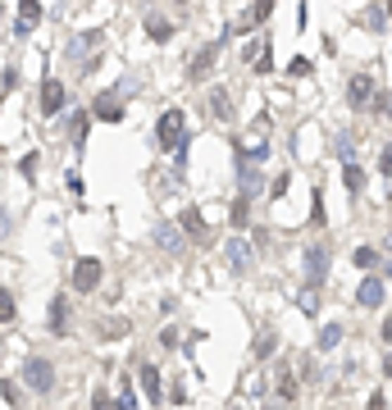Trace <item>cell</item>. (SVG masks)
I'll list each match as a JSON object with an SVG mask.
<instances>
[{"mask_svg": "<svg viewBox=\"0 0 392 410\" xmlns=\"http://www.w3.org/2000/svg\"><path fill=\"white\" fill-rule=\"evenodd\" d=\"M96 46H101V32H73L69 42H64V60H69L73 73H91V68L101 64Z\"/></svg>", "mask_w": 392, "mask_h": 410, "instance_id": "6da1fadb", "label": "cell"}, {"mask_svg": "<svg viewBox=\"0 0 392 410\" xmlns=\"http://www.w3.org/2000/svg\"><path fill=\"white\" fill-rule=\"evenodd\" d=\"M187 142V114L183 110H165L156 123V146L160 151H178Z\"/></svg>", "mask_w": 392, "mask_h": 410, "instance_id": "7a4b0ae2", "label": "cell"}, {"mask_svg": "<svg viewBox=\"0 0 392 410\" xmlns=\"http://www.w3.org/2000/svg\"><path fill=\"white\" fill-rule=\"evenodd\" d=\"M27 383V392H55V360H46V356H27L23 360V374H18Z\"/></svg>", "mask_w": 392, "mask_h": 410, "instance_id": "3957f363", "label": "cell"}, {"mask_svg": "<svg viewBox=\"0 0 392 410\" xmlns=\"http://www.w3.org/2000/svg\"><path fill=\"white\" fill-rule=\"evenodd\" d=\"M101 278H105V265H101L96 256H78V260H73V273H69V282H73V292H78V297L96 292V287H101Z\"/></svg>", "mask_w": 392, "mask_h": 410, "instance_id": "277c9868", "label": "cell"}, {"mask_svg": "<svg viewBox=\"0 0 392 410\" xmlns=\"http://www.w3.org/2000/svg\"><path fill=\"white\" fill-rule=\"evenodd\" d=\"M374 96H379V87H374V77H369V73H351V77H347V105H351L356 114H369Z\"/></svg>", "mask_w": 392, "mask_h": 410, "instance_id": "5b68a950", "label": "cell"}, {"mask_svg": "<svg viewBox=\"0 0 392 410\" xmlns=\"http://www.w3.org/2000/svg\"><path fill=\"white\" fill-rule=\"evenodd\" d=\"M301 265H305V282H310V287H324V278H329V247H324V242L305 247Z\"/></svg>", "mask_w": 392, "mask_h": 410, "instance_id": "8992f818", "label": "cell"}, {"mask_svg": "<svg viewBox=\"0 0 392 410\" xmlns=\"http://www.w3.org/2000/svg\"><path fill=\"white\" fill-rule=\"evenodd\" d=\"M69 319H73V301L64 297V292H60V297H51V310H46V328H51L55 337H69V333H73Z\"/></svg>", "mask_w": 392, "mask_h": 410, "instance_id": "52a82bcc", "label": "cell"}, {"mask_svg": "<svg viewBox=\"0 0 392 410\" xmlns=\"http://www.w3.org/2000/svg\"><path fill=\"white\" fill-rule=\"evenodd\" d=\"M219 51H224V46H219V42L201 46V51L192 55V64H187V82H206V77L215 73V64H219Z\"/></svg>", "mask_w": 392, "mask_h": 410, "instance_id": "ba28073f", "label": "cell"}, {"mask_svg": "<svg viewBox=\"0 0 392 410\" xmlns=\"http://www.w3.org/2000/svg\"><path fill=\"white\" fill-rule=\"evenodd\" d=\"M64 101H69V92H64L60 77H42V96H37V105H42V114H60Z\"/></svg>", "mask_w": 392, "mask_h": 410, "instance_id": "9c48e42d", "label": "cell"}, {"mask_svg": "<svg viewBox=\"0 0 392 410\" xmlns=\"http://www.w3.org/2000/svg\"><path fill=\"white\" fill-rule=\"evenodd\" d=\"M224 260H228V269H233V273H251V265H255L251 247H246L242 237H228L224 242Z\"/></svg>", "mask_w": 392, "mask_h": 410, "instance_id": "30bf717a", "label": "cell"}, {"mask_svg": "<svg viewBox=\"0 0 392 410\" xmlns=\"http://www.w3.org/2000/svg\"><path fill=\"white\" fill-rule=\"evenodd\" d=\"M91 119H96V123H123V101H119V92H101L96 105H91Z\"/></svg>", "mask_w": 392, "mask_h": 410, "instance_id": "8fae6325", "label": "cell"}, {"mask_svg": "<svg viewBox=\"0 0 392 410\" xmlns=\"http://www.w3.org/2000/svg\"><path fill=\"white\" fill-rule=\"evenodd\" d=\"M137 378H141V397H146L151 406H160V397H165V383H160V369L151 365V360H141V365H137Z\"/></svg>", "mask_w": 392, "mask_h": 410, "instance_id": "7c38bea8", "label": "cell"}, {"mask_svg": "<svg viewBox=\"0 0 392 410\" xmlns=\"http://www.w3.org/2000/svg\"><path fill=\"white\" fill-rule=\"evenodd\" d=\"M356 306H365V310H379V306H384V278L365 273V278H360V287H356Z\"/></svg>", "mask_w": 392, "mask_h": 410, "instance_id": "4fadbf2b", "label": "cell"}, {"mask_svg": "<svg viewBox=\"0 0 392 410\" xmlns=\"http://www.w3.org/2000/svg\"><path fill=\"white\" fill-rule=\"evenodd\" d=\"M178 228H183V232H187V237H192V242H201V247H206V242H210V223L201 219V210H183V219H178Z\"/></svg>", "mask_w": 392, "mask_h": 410, "instance_id": "5bb4252c", "label": "cell"}, {"mask_svg": "<svg viewBox=\"0 0 392 410\" xmlns=\"http://www.w3.org/2000/svg\"><path fill=\"white\" fill-rule=\"evenodd\" d=\"M87 132H91V110H82V105H78V110L69 114V137H73L78 151H82V142H87Z\"/></svg>", "mask_w": 392, "mask_h": 410, "instance_id": "9a60e30c", "label": "cell"}, {"mask_svg": "<svg viewBox=\"0 0 392 410\" xmlns=\"http://www.w3.org/2000/svg\"><path fill=\"white\" fill-rule=\"evenodd\" d=\"M151 237H156V247H165V251H183V232H178V223H156V232H151Z\"/></svg>", "mask_w": 392, "mask_h": 410, "instance_id": "2e32d148", "label": "cell"}, {"mask_svg": "<svg viewBox=\"0 0 392 410\" xmlns=\"http://www.w3.org/2000/svg\"><path fill=\"white\" fill-rule=\"evenodd\" d=\"M270 14H274V0H255V5H251V14H246V23H237V27H224V37L242 32V27H260Z\"/></svg>", "mask_w": 392, "mask_h": 410, "instance_id": "e0dca14e", "label": "cell"}, {"mask_svg": "<svg viewBox=\"0 0 392 410\" xmlns=\"http://www.w3.org/2000/svg\"><path fill=\"white\" fill-rule=\"evenodd\" d=\"M342 187H347L351 197H360V192H365V169H360L356 160H351V164H342Z\"/></svg>", "mask_w": 392, "mask_h": 410, "instance_id": "ac0fdd59", "label": "cell"}, {"mask_svg": "<svg viewBox=\"0 0 392 410\" xmlns=\"http://www.w3.org/2000/svg\"><path fill=\"white\" fill-rule=\"evenodd\" d=\"M270 160V142H255V146H237V164H265Z\"/></svg>", "mask_w": 392, "mask_h": 410, "instance_id": "d6986e66", "label": "cell"}, {"mask_svg": "<svg viewBox=\"0 0 392 410\" xmlns=\"http://www.w3.org/2000/svg\"><path fill=\"white\" fill-rule=\"evenodd\" d=\"M388 23H392V18H388V9H384V5H369L365 14H360V27H369V32H374V37L384 32Z\"/></svg>", "mask_w": 392, "mask_h": 410, "instance_id": "ffe728a7", "label": "cell"}, {"mask_svg": "<svg viewBox=\"0 0 392 410\" xmlns=\"http://www.w3.org/2000/svg\"><path fill=\"white\" fill-rule=\"evenodd\" d=\"M146 37H151V42H160V46H165L169 37H174V23H169V18H156V14H146Z\"/></svg>", "mask_w": 392, "mask_h": 410, "instance_id": "44dd1931", "label": "cell"}, {"mask_svg": "<svg viewBox=\"0 0 392 410\" xmlns=\"http://www.w3.org/2000/svg\"><path fill=\"white\" fill-rule=\"evenodd\" d=\"M42 14H46V9H42V0H18V23L37 27V23H42Z\"/></svg>", "mask_w": 392, "mask_h": 410, "instance_id": "7402d4cb", "label": "cell"}, {"mask_svg": "<svg viewBox=\"0 0 392 410\" xmlns=\"http://www.w3.org/2000/svg\"><path fill=\"white\" fill-rule=\"evenodd\" d=\"M338 342H342V324H324L315 347H320V351H338Z\"/></svg>", "mask_w": 392, "mask_h": 410, "instance_id": "603a6c76", "label": "cell"}, {"mask_svg": "<svg viewBox=\"0 0 392 410\" xmlns=\"http://www.w3.org/2000/svg\"><path fill=\"white\" fill-rule=\"evenodd\" d=\"M37 169H42V155L27 151L23 160H18V173H23V182H32V187H37Z\"/></svg>", "mask_w": 392, "mask_h": 410, "instance_id": "cb8c5ba5", "label": "cell"}, {"mask_svg": "<svg viewBox=\"0 0 392 410\" xmlns=\"http://www.w3.org/2000/svg\"><path fill=\"white\" fill-rule=\"evenodd\" d=\"M310 223H315V228H324V223H329V210H324V187H315V197H310Z\"/></svg>", "mask_w": 392, "mask_h": 410, "instance_id": "d4e9b609", "label": "cell"}, {"mask_svg": "<svg viewBox=\"0 0 392 410\" xmlns=\"http://www.w3.org/2000/svg\"><path fill=\"white\" fill-rule=\"evenodd\" d=\"M351 260H356V269H379V251L374 247H356V251H351Z\"/></svg>", "mask_w": 392, "mask_h": 410, "instance_id": "484cf974", "label": "cell"}, {"mask_svg": "<svg viewBox=\"0 0 392 410\" xmlns=\"http://www.w3.org/2000/svg\"><path fill=\"white\" fill-rule=\"evenodd\" d=\"M279 402H296V378H292L288 365L279 369Z\"/></svg>", "mask_w": 392, "mask_h": 410, "instance_id": "4316f807", "label": "cell"}, {"mask_svg": "<svg viewBox=\"0 0 392 410\" xmlns=\"http://www.w3.org/2000/svg\"><path fill=\"white\" fill-rule=\"evenodd\" d=\"M296 306H301V315H320V287H310V282H305V292H301V301H296Z\"/></svg>", "mask_w": 392, "mask_h": 410, "instance_id": "83f0119b", "label": "cell"}, {"mask_svg": "<svg viewBox=\"0 0 392 410\" xmlns=\"http://www.w3.org/2000/svg\"><path fill=\"white\" fill-rule=\"evenodd\" d=\"M18 319V306H14V292L0 287V324H14Z\"/></svg>", "mask_w": 392, "mask_h": 410, "instance_id": "f1b7e54d", "label": "cell"}, {"mask_svg": "<svg viewBox=\"0 0 392 410\" xmlns=\"http://www.w3.org/2000/svg\"><path fill=\"white\" fill-rule=\"evenodd\" d=\"M255 360H270L274 356V351H279V337H274V333H260V337H255Z\"/></svg>", "mask_w": 392, "mask_h": 410, "instance_id": "f546056e", "label": "cell"}, {"mask_svg": "<svg viewBox=\"0 0 392 410\" xmlns=\"http://www.w3.org/2000/svg\"><path fill=\"white\" fill-rule=\"evenodd\" d=\"M110 410H137V397H132V383H128V378H119V402H114Z\"/></svg>", "mask_w": 392, "mask_h": 410, "instance_id": "4dcf8cb0", "label": "cell"}, {"mask_svg": "<svg viewBox=\"0 0 392 410\" xmlns=\"http://www.w3.org/2000/svg\"><path fill=\"white\" fill-rule=\"evenodd\" d=\"M0 397H5V406H23V392H18V383H14V378H0Z\"/></svg>", "mask_w": 392, "mask_h": 410, "instance_id": "1f68e13d", "label": "cell"}, {"mask_svg": "<svg viewBox=\"0 0 392 410\" xmlns=\"http://www.w3.org/2000/svg\"><path fill=\"white\" fill-rule=\"evenodd\" d=\"M246 219H251V197H237L233 201V228H246Z\"/></svg>", "mask_w": 392, "mask_h": 410, "instance_id": "d6a6232c", "label": "cell"}, {"mask_svg": "<svg viewBox=\"0 0 392 410\" xmlns=\"http://www.w3.org/2000/svg\"><path fill=\"white\" fill-rule=\"evenodd\" d=\"M333 151L342 164H351V132H333Z\"/></svg>", "mask_w": 392, "mask_h": 410, "instance_id": "836d02e7", "label": "cell"}, {"mask_svg": "<svg viewBox=\"0 0 392 410\" xmlns=\"http://www.w3.org/2000/svg\"><path fill=\"white\" fill-rule=\"evenodd\" d=\"M210 110H215V119H228V114H233V101H228L224 92H215L210 96Z\"/></svg>", "mask_w": 392, "mask_h": 410, "instance_id": "e575fe53", "label": "cell"}, {"mask_svg": "<svg viewBox=\"0 0 392 410\" xmlns=\"http://www.w3.org/2000/svg\"><path fill=\"white\" fill-rule=\"evenodd\" d=\"M123 333H128V319H105V324H101V337L105 342H110V337H123Z\"/></svg>", "mask_w": 392, "mask_h": 410, "instance_id": "d590c367", "label": "cell"}, {"mask_svg": "<svg viewBox=\"0 0 392 410\" xmlns=\"http://www.w3.org/2000/svg\"><path fill=\"white\" fill-rule=\"evenodd\" d=\"M310 68H315V64L305 60V55H296V60L288 64V77H310Z\"/></svg>", "mask_w": 392, "mask_h": 410, "instance_id": "8d00e7d4", "label": "cell"}, {"mask_svg": "<svg viewBox=\"0 0 392 410\" xmlns=\"http://www.w3.org/2000/svg\"><path fill=\"white\" fill-rule=\"evenodd\" d=\"M288 182H292L288 173H279V178L270 182V201H283V197H288Z\"/></svg>", "mask_w": 392, "mask_h": 410, "instance_id": "74e56055", "label": "cell"}, {"mask_svg": "<svg viewBox=\"0 0 392 410\" xmlns=\"http://www.w3.org/2000/svg\"><path fill=\"white\" fill-rule=\"evenodd\" d=\"M14 87H18V68H14V64H9V68H5V73H0V92H5V96H9V92H14Z\"/></svg>", "mask_w": 392, "mask_h": 410, "instance_id": "f35d334b", "label": "cell"}, {"mask_svg": "<svg viewBox=\"0 0 392 410\" xmlns=\"http://www.w3.org/2000/svg\"><path fill=\"white\" fill-rule=\"evenodd\" d=\"M69 192H73V197H87V182H82L78 169H69Z\"/></svg>", "mask_w": 392, "mask_h": 410, "instance_id": "ab89813d", "label": "cell"}, {"mask_svg": "<svg viewBox=\"0 0 392 410\" xmlns=\"http://www.w3.org/2000/svg\"><path fill=\"white\" fill-rule=\"evenodd\" d=\"M274 68V55H270V42H265V51H260V60H255V73H270Z\"/></svg>", "mask_w": 392, "mask_h": 410, "instance_id": "60d3db41", "label": "cell"}, {"mask_svg": "<svg viewBox=\"0 0 392 410\" xmlns=\"http://www.w3.org/2000/svg\"><path fill=\"white\" fill-rule=\"evenodd\" d=\"M379 173L392 178V146H384V155H379Z\"/></svg>", "mask_w": 392, "mask_h": 410, "instance_id": "b9f144b4", "label": "cell"}, {"mask_svg": "<svg viewBox=\"0 0 392 410\" xmlns=\"http://www.w3.org/2000/svg\"><path fill=\"white\" fill-rule=\"evenodd\" d=\"M160 347L174 351V347H178V328H165V333H160Z\"/></svg>", "mask_w": 392, "mask_h": 410, "instance_id": "7bdbcfd3", "label": "cell"}, {"mask_svg": "<svg viewBox=\"0 0 392 410\" xmlns=\"http://www.w3.org/2000/svg\"><path fill=\"white\" fill-rule=\"evenodd\" d=\"M169 402L183 406V402H187V387H183V383H174V387H169Z\"/></svg>", "mask_w": 392, "mask_h": 410, "instance_id": "ee69618b", "label": "cell"}, {"mask_svg": "<svg viewBox=\"0 0 392 410\" xmlns=\"http://www.w3.org/2000/svg\"><path fill=\"white\" fill-rule=\"evenodd\" d=\"M369 410H388V402H384V392H369Z\"/></svg>", "mask_w": 392, "mask_h": 410, "instance_id": "f6af8a7d", "label": "cell"}, {"mask_svg": "<svg viewBox=\"0 0 392 410\" xmlns=\"http://www.w3.org/2000/svg\"><path fill=\"white\" fill-rule=\"evenodd\" d=\"M384 342H388V347H392V315L384 319Z\"/></svg>", "mask_w": 392, "mask_h": 410, "instance_id": "bcb514c9", "label": "cell"}, {"mask_svg": "<svg viewBox=\"0 0 392 410\" xmlns=\"http://www.w3.org/2000/svg\"><path fill=\"white\" fill-rule=\"evenodd\" d=\"M384 378H392V351L384 356Z\"/></svg>", "mask_w": 392, "mask_h": 410, "instance_id": "7dc6e473", "label": "cell"}, {"mask_svg": "<svg viewBox=\"0 0 392 410\" xmlns=\"http://www.w3.org/2000/svg\"><path fill=\"white\" fill-rule=\"evenodd\" d=\"M384 278H392V260H388V269H384Z\"/></svg>", "mask_w": 392, "mask_h": 410, "instance_id": "c3c4849f", "label": "cell"}, {"mask_svg": "<svg viewBox=\"0 0 392 410\" xmlns=\"http://www.w3.org/2000/svg\"><path fill=\"white\" fill-rule=\"evenodd\" d=\"M384 9H388V18H392V0H388V5H384Z\"/></svg>", "mask_w": 392, "mask_h": 410, "instance_id": "681fc988", "label": "cell"}, {"mask_svg": "<svg viewBox=\"0 0 392 410\" xmlns=\"http://www.w3.org/2000/svg\"><path fill=\"white\" fill-rule=\"evenodd\" d=\"M0 160H5V146H0Z\"/></svg>", "mask_w": 392, "mask_h": 410, "instance_id": "f907efd6", "label": "cell"}, {"mask_svg": "<svg viewBox=\"0 0 392 410\" xmlns=\"http://www.w3.org/2000/svg\"><path fill=\"white\" fill-rule=\"evenodd\" d=\"M0 23H5V9H0Z\"/></svg>", "mask_w": 392, "mask_h": 410, "instance_id": "816d5d0a", "label": "cell"}, {"mask_svg": "<svg viewBox=\"0 0 392 410\" xmlns=\"http://www.w3.org/2000/svg\"><path fill=\"white\" fill-rule=\"evenodd\" d=\"M0 105H5V92H0Z\"/></svg>", "mask_w": 392, "mask_h": 410, "instance_id": "f5cc1de1", "label": "cell"}, {"mask_svg": "<svg viewBox=\"0 0 392 410\" xmlns=\"http://www.w3.org/2000/svg\"><path fill=\"white\" fill-rule=\"evenodd\" d=\"M228 410H242V406H228Z\"/></svg>", "mask_w": 392, "mask_h": 410, "instance_id": "db71d44e", "label": "cell"}, {"mask_svg": "<svg viewBox=\"0 0 392 410\" xmlns=\"http://www.w3.org/2000/svg\"><path fill=\"white\" fill-rule=\"evenodd\" d=\"M388 119H392V114H388Z\"/></svg>", "mask_w": 392, "mask_h": 410, "instance_id": "11a10c76", "label": "cell"}]
</instances>
